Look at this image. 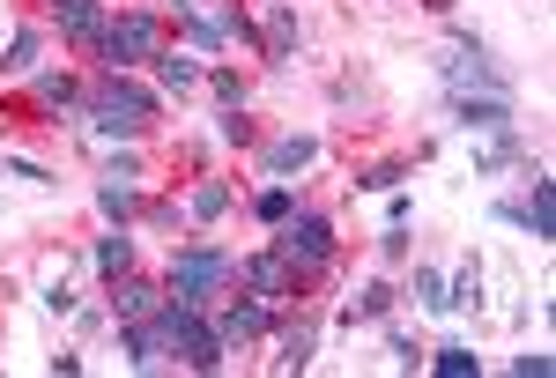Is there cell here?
Listing matches in <instances>:
<instances>
[{"label": "cell", "instance_id": "6da1fadb", "mask_svg": "<svg viewBox=\"0 0 556 378\" xmlns=\"http://www.w3.org/2000/svg\"><path fill=\"white\" fill-rule=\"evenodd\" d=\"M83 119L97 126V134H119V141H134L141 126L156 119V89H141L134 75H112V67H97V83L83 89Z\"/></svg>", "mask_w": 556, "mask_h": 378}, {"label": "cell", "instance_id": "7a4b0ae2", "mask_svg": "<svg viewBox=\"0 0 556 378\" xmlns=\"http://www.w3.org/2000/svg\"><path fill=\"white\" fill-rule=\"evenodd\" d=\"M223 290H238V252H223L215 238H193V245L172 252L164 297H178V304H201V312H208Z\"/></svg>", "mask_w": 556, "mask_h": 378}, {"label": "cell", "instance_id": "3957f363", "mask_svg": "<svg viewBox=\"0 0 556 378\" xmlns=\"http://www.w3.org/2000/svg\"><path fill=\"white\" fill-rule=\"evenodd\" d=\"M149 327L164 335V356H172V364H186V371H223V341H215V327H208L201 304L164 297V304L149 312Z\"/></svg>", "mask_w": 556, "mask_h": 378}, {"label": "cell", "instance_id": "277c9868", "mask_svg": "<svg viewBox=\"0 0 556 378\" xmlns=\"http://www.w3.org/2000/svg\"><path fill=\"white\" fill-rule=\"evenodd\" d=\"M156 52H164V15H156V8H127V15H112L104 38L89 45V60L112 67V75H127V67L156 60Z\"/></svg>", "mask_w": 556, "mask_h": 378}, {"label": "cell", "instance_id": "5b68a950", "mask_svg": "<svg viewBox=\"0 0 556 378\" xmlns=\"http://www.w3.org/2000/svg\"><path fill=\"white\" fill-rule=\"evenodd\" d=\"M275 252L298 267L304 282H319V275L334 267V223H327L319 209H290L282 223H275Z\"/></svg>", "mask_w": 556, "mask_h": 378}, {"label": "cell", "instance_id": "8992f818", "mask_svg": "<svg viewBox=\"0 0 556 378\" xmlns=\"http://www.w3.org/2000/svg\"><path fill=\"white\" fill-rule=\"evenodd\" d=\"M238 290L260 297V304H275V312H290V304H298V290H304V275L275 245H267V252H245V260H238Z\"/></svg>", "mask_w": 556, "mask_h": 378}, {"label": "cell", "instance_id": "52a82bcc", "mask_svg": "<svg viewBox=\"0 0 556 378\" xmlns=\"http://www.w3.org/2000/svg\"><path fill=\"white\" fill-rule=\"evenodd\" d=\"M497 223H519V230H534V245H549L556 238V186L542 164H527V201H497Z\"/></svg>", "mask_w": 556, "mask_h": 378}, {"label": "cell", "instance_id": "ba28073f", "mask_svg": "<svg viewBox=\"0 0 556 378\" xmlns=\"http://www.w3.org/2000/svg\"><path fill=\"white\" fill-rule=\"evenodd\" d=\"M275 319H282V312H275V304H260V297H238V304H223V312L208 304V327H215V341H223V356H230V349H253Z\"/></svg>", "mask_w": 556, "mask_h": 378}, {"label": "cell", "instance_id": "9c48e42d", "mask_svg": "<svg viewBox=\"0 0 556 378\" xmlns=\"http://www.w3.org/2000/svg\"><path fill=\"white\" fill-rule=\"evenodd\" d=\"M45 8H52V23H60V38L67 45H97L104 38V23H112V8H104V0H45Z\"/></svg>", "mask_w": 556, "mask_h": 378}, {"label": "cell", "instance_id": "30bf717a", "mask_svg": "<svg viewBox=\"0 0 556 378\" xmlns=\"http://www.w3.org/2000/svg\"><path fill=\"white\" fill-rule=\"evenodd\" d=\"M453 104V126L468 134H513V97H445Z\"/></svg>", "mask_w": 556, "mask_h": 378}, {"label": "cell", "instance_id": "8fae6325", "mask_svg": "<svg viewBox=\"0 0 556 378\" xmlns=\"http://www.w3.org/2000/svg\"><path fill=\"white\" fill-rule=\"evenodd\" d=\"M156 304H164V290H156V282H141V275H119V282H112V319H119V327L149 319Z\"/></svg>", "mask_w": 556, "mask_h": 378}, {"label": "cell", "instance_id": "7c38bea8", "mask_svg": "<svg viewBox=\"0 0 556 378\" xmlns=\"http://www.w3.org/2000/svg\"><path fill=\"white\" fill-rule=\"evenodd\" d=\"M319 164V134H290L267 149V178H290V171H312Z\"/></svg>", "mask_w": 556, "mask_h": 378}, {"label": "cell", "instance_id": "4fadbf2b", "mask_svg": "<svg viewBox=\"0 0 556 378\" xmlns=\"http://www.w3.org/2000/svg\"><path fill=\"white\" fill-rule=\"evenodd\" d=\"M30 104H38V112H83V83H75L67 67H60V75H38V83H30Z\"/></svg>", "mask_w": 556, "mask_h": 378}, {"label": "cell", "instance_id": "5bb4252c", "mask_svg": "<svg viewBox=\"0 0 556 378\" xmlns=\"http://www.w3.org/2000/svg\"><path fill=\"white\" fill-rule=\"evenodd\" d=\"M275 349H282V356H275L282 371H304L312 349H319V319H282V341H275Z\"/></svg>", "mask_w": 556, "mask_h": 378}, {"label": "cell", "instance_id": "9a60e30c", "mask_svg": "<svg viewBox=\"0 0 556 378\" xmlns=\"http://www.w3.org/2000/svg\"><path fill=\"white\" fill-rule=\"evenodd\" d=\"M290 52H298V15H290V0H275V8H267V38H260V60H275V67H282Z\"/></svg>", "mask_w": 556, "mask_h": 378}, {"label": "cell", "instance_id": "2e32d148", "mask_svg": "<svg viewBox=\"0 0 556 378\" xmlns=\"http://www.w3.org/2000/svg\"><path fill=\"white\" fill-rule=\"evenodd\" d=\"M97 275L104 282H119V275H134V238L112 223V238H97Z\"/></svg>", "mask_w": 556, "mask_h": 378}, {"label": "cell", "instance_id": "e0dca14e", "mask_svg": "<svg viewBox=\"0 0 556 378\" xmlns=\"http://www.w3.org/2000/svg\"><path fill=\"white\" fill-rule=\"evenodd\" d=\"M97 209H104V223H119V230H127L141 201H134V186H127V178H112V171H104V186H97Z\"/></svg>", "mask_w": 556, "mask_h": 378}, {"label": "cell", "instance_id": "ac0fdd59", "mask_svg": "<svg viewBox=\"0 0 556 378\" xmlns=\"http://www.w3.org/2000/svg\"><path fill=\"white\" fill-rule=\"evenodd\" d=\"M38 52H45L38 30H15V38H8V52H0V75H38Z\"/></svg>", "mask_w": 556, "mask_h": 378}, {"label": "cell", "instance_id": "d6986e66", "mask_svg": "<svg viewBox=\"0 0 556 378\" xmlns=\"http://www.w3.org/2000/svg\"><path fill=\"white\" fill-rule=\"evenodd\" d=\"M290 209H298V193H290V178H275V186H260V193H253V215L267 223V230H275V223H282Z\"/></svg>", "mask_w": 556, "mask_h": 378}, {"label": "cell", "instance_id": "ffe728a7", "mask_svg": "<svg viewBox=\"0 0 556 378\" xmlns=\"http://www.w3.org/2000/svg\"><path fill=\"white\" fill-rule=\"evenodd\" d=\"M156 83L172 89V97H186V89L201 83V67H193V60H178L172 45H164V52H156Z\"/></svg>", "mask_w": 556, "mask_h": 378}, {"label": "cell", "instance_id": "44dd1931", "mask_svg": "<svg viewBox=\"0 0 556 378\" xmlns=\"http://www.w3.org/2000/svg\"><path fill=\"white\" fill-rule=\"evenodd\" d=\"M401 178H408V164H401V156H386V164L356 171V193H393V186H401Z\"/></svg>", "mask_w": 556, "mask_h": 378}, {"label": "cell", "instance_id": "7402d4cb", "mask_svg": "<svg viewBox=\"0 0 556 378\" xmlns=\"http://www.w3.org/2000/svg\"><path fill=\"white\" fill-rule=\"evenodd\" d=\"M468 304H475V312H482V267H475V260H468V267H460V282L445 290V312H468Z\"/></svg>", "mask_w": 556, "mask_h": 378}, {"label": "cell", "instance_id": "603a6c76", "mask_svg": "<svg viewBox=\"0 0 556 378\" xmlns=\"http://www.w3.org/2000/svg\"><path fill=\"white\" fill-rule=\"evenodd\" d=\"M424 364H430V371H445V378H468V371H475V349H460V341H445V349H430Z\"/></svg>", "mask_w": 556, "mask_h": 378}, {"label": "cell", "instance_id": "cb8c5ba5", "mask_svg": "<svg viewBox=\"0 0 556 378\" xmlns=\"http://www.w3.org/2000/svg\"><path fill=\"white\" fill-rule=\"evenodd\" d=\"M208 89L223 97V112H238V104H245V75H238V67H208Z\"/></svg>", "mask_w": 556, "mask_h": 378}, {"label": "cell", "instance_id": "d4e9b609", "mask_svg": "<svg viewBox=\"0 0 556 378\" xmlns=\"http://www.w3.org/2000/svg\"><path fill=\"white\" fill-rule=\"evenodd\" d=\"M223 209H230V186H223V178H208V186H193V215H201V223H215Z\"/></svg>", "mask_w": 556, "mask_h": 378}, {"label": "cell", "instance_id": "484cf974", "mask_svg": "<svg viewBox=\"0 0 556 378\" xmlns=\"http://www.w3.org/2000/svg\"><path fill=\"white\" fill-rule=\"evenodd\" d=\"M393 312V282H364L356 290V319H386Z\"/></svg>", "mask_w": 556, "mask_h": 378}, {"label": "cell", "instance_id": "4316f807", "mask_svg": "<svg viewBox=\"0 0 556 378\" xmlns=\"http://www.w3.org/2000/svg\"><path fill=\"white\" fill-rule=\"evenodd\" d=\"M416 297H424L430 312H445V275L438 267H416Z\"/></svg>", "mask_w": 556, "mask_h": 378}, {"label": "cell", "instance_id": "83f0119b", "mask_svg": "<svg viewBox=\"0 0 556 378\" xmlns=\"http://www.w3.org/2000/svg\"><path fill=\"white\" fill-rule=\"evenodd\" d=\"M223 141H238V149H253V141H260L253 119H245V104H238V112H223Z\"/></svg>", "mask_w": 556, "mask_h": 378}, {"label": "cell", "instance_id": "f1b7e54d", "mask_svg": "<svg viewBox=\"0 0 556 378\" xmlns=\"http://www.w3.org/2000/svg\"><path fill=\"white\" fill-rule=\"evenodd\" d=\"M379 252H386V260H401V252H408V223H386V238H379Z\"/></svg>", "mask_w": 556, "mask_h": 378}, {"label": "cell", "instance_id": "f546056e", "mask_svg": "<svg viewBox=\"0 0 556 378\" xmlns=\"http://www.w3.org/2000/svg\"><path fill=\"white\" fill-rule=\"evenodd\" d=\"M549 364H556V356H542V349H534V356H513L519 378H549Z\"/></svg>", "mask_w": 556, "mask_h": 378}, {"label": "cell", "instance_id": "4dcf8cb0", "mask_svg": "<svg viewBox=\"0 0 556 378\" xmlns=\"http://www.w3.org/2000/svg\"><path fill=\"white\" fill-rule=\"evenodd\" d=\"M0 178H30V186H45L52 171H45V164H0Z\"/></svg>", "mask_w": 556, "mask_h": 378}, {"label": "cell", "instance_id": "1f68e13d", "mask_svg": "<svg viewBox=\"0 0 556 378\" xmlns=\"http://www.w3.org/2000/svg\"><path fill=\"white\" fill-rule=\"evenodd\" d=\"M201 8H208V0H172V15H178V23H193Z\"/></svg>", "mask_w": 556, "mask_h": 378}]
</instances>
